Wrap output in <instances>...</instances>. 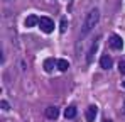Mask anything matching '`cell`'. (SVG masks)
<instances>
[{
  "mask_svg": "<svg viewBox=\"0 0 125 122\" xmlns=\"http://www.w3.org/2000/svg\"><path fill=\"white\" fill-rule=\"evenodd\" d=\"M34 25H39V17L37 15H29L25 17V27H34Z\"/></svg>",
  "mask_w": 125,
  "mask_h": 122,
  "instance_id": "9",
  "label": "cell"
},
{
  "mask_svg": "<svg viewBox=\"0 0 125 122\" xmlns=\"http://www.w3.org/2000/svg\"><path fill=\"white\" fill-rule=\"evenodd\" d=\"M102 122H113V121H110V119H103Z\"/></svg>",
  "mask_w": 125,
  "mask_h": 122,
  "instance_id": "15",
  "label": "cell"
},
{
  "mask_svg": "<svg viewBox=\"0 0 125 122\" xmlns=\"http://www.w3.org/2000/svg\"><path fill=\"white\" fill-rule=\"evenodd\" d=\"M39 29H41L42 32H46V34H51L52 31H54V22L51 17H39Z\"/></svg>",
  "mask_w": 125,
  "mask_h": 122,
  "instance_id": "2",
  "label": "cell"
},
{
  "mask_svg": "<svg viewBox=\"0 0 125 122\" xmlns=\"http://www.w3.org/2000/svg\"><path fill=\"white\" fill-rule=\"evenodd\" d=\"M44 114H46V117H47V119L56 121V119H58V115H59V110H58V107H52V105H51V107H46V112H44Z\"/></svg>",
  "mask_w": 125,
  "mask_h": 122,
  "instance_id": "5",
  "label": "cell"
},
{
  "mask_svg": "<svg viewBox=\"0 0 125 122\" xmlns=\"http://www.w3.org/2000/svg\"><path fill=\"white\" fill-rule=\"evenodd\" d=\"M122 86H124V88H125V80H124V81H122Z\"/></svg>",
  "mask_w": 125,
  "mask_h": 122,
  "instance_id": "16",
  "label": "cell"
},
{
  "mask_svg": "<svg viewBox=\"0 0 125 122\" xmlns=\"http://www.w3.org/2000/svg\"><path fill=\"white\" fill-rule=\"evenodd\" d=\"M124 112H125V109H124Z\"/></svg>",
  "mask_w": 125,
  "mask_h": 122,
  "instance_id": "17",
  "label": "cell"
},
{
  "mask_svg": "<svg viewBox=\"0 0 125 122\" xmlns=\"http://www.w3.org/2000/svg\"><path fill=\"white\" fill-rule=\"evenodd\" d=\"M76 107L74 105H69V107H66V110H64V117L66 119H73V117H76Z\"/></svg>",
  "mask_w": 125,
  "mask_h": 122,
  "instance_id": "10",
  "label": "cell"
},
{
  "mask_svg": "<svg viewBox=\"0 0 125 122\" xmlns=\"http://www.w3.org/2000/svg\"><path fill=\"white\" fill-rule=\"evenodd\" d=\"M68 68H69V63H68L66 60H59L58 61V70H59V71H66Z\"/></svg>",
  "mask_w": 125,
  "mask_h": 122,
  "instance_id": "11",
  "label": "cell"
},
{
  "mask_svg": "<svg viewBox=\"0 0 125 122\" xmlns=\"http://www.w3.org/2000/svg\"><path fill=\"white\" fill-rule=\"evenodd\" d=\"M42 66H44V71H46V73H51V71L58 66V61L52 60V58H47V60L44 61V64H42Z\"/></svg>",
  "mask_w": 125,
  "mask_h": 122,
  "instance_id": "6",
  "label": "cell"
},
{
  "mask_svg": "<svg viewBox=\"0 0 125 122\" xmlns=\"http://www.w3.org/2000/svg\"><path fill=\"white\" fill-rule=\"evenodd\" d=\"M112 64H113V60H112L110 56L103 54V56L100 58V66H102L103 70H110V68H112Z\"/></svg>",
  "mask_w": 125,
  "mask_h": 122,
  "instance_id": "8",
  "label": "cell"
},
{
  "mask_svg": "<svg viewBox=\"0 0 125 122\" xmlns=\"http://www.w3.org/2000/svg\"><path fill=\"white\" fill-rule=\"evenodd\" d=\"M98 44H100V37H98V39H95L93 46L90 48V53H88V58H86V61H88V63H91V61H93L95 54H96V49H98Z\"/></svg>",
  "mask_w": 125,
  "mask_h": 122,
  "instance_id": "7",
  "label": "cell"
},
{
  "mask_svg": "<svg viewBox=\"0 0 125 122\" xmlns=\"http://www.w3.org/2000/svg\"><path fill=\"white\" fill-rule=\"evenodd\" d=\"M98 20H100V10H98V9H93V10L88 12V15L84 17L83 25H81V31H80V37H81V39L86 37V36L93 31V27L98 24Z\"/></svg>",
  "mask_w": 125,
  "mask_h": 122,
  "instance_id": "1",
  "label": "cell"
},
{
  "mask_svg": "<svg viewBox=\"0 0 125 122\" xmlns=\"http://www.w3.org/2000/svg\"><path fill=\"white\" fill-rule=\"evenodd\" d=\"M118 71H120L122 75H125V60H122L118 63Z\"/></svg>",
  "mask_w": 125,
  "mask_h": 122,
  "instance_id": "13",
  "label": "cell"
},
{
  "mask_svg": "<svg viewBox=\"0 0 125 122\" xmlns=\"http://www.w3.org/2000/svg\"><path fill=\"white\" fill-rule=\"evenodd\" d=\"M2 109H3V110H9V109H10V105H9L7 100H2Z\"/></svg>",
  "mask_w": 125,
  "mask_h": 122,
  "instance_id": "14",
  "label": "cell"
},
{
  "mask_svg": "<svg viewBox=\"0 0 125 122\" xmlns=\"http://www.w3.org/2000/svg\"><path fill=\"white\" fill-rule=\"evenodd\" d=\"M108 44H110V48H112V49H115V51L124 49V39H122L118 34H112V36H110V39H108Z\"/></svg>",
  "mask_w": 125,
  "mask_h": 122,
  "instance_id": "3",
  "label": "cell"
},
{
  "mask_svg": "<svg viewBox=\"0 0 125 122\" xmlns=\"http://www.w3.org/2000/svg\"><path fill=\"white\" fill-rule=\"evenodd\" d=\"M96 114H98V107H96V105H90V107L86 109L84 117H86V121H88V122H93V121H95V117H96Z\"/></svg>",
  "mask_w": 125,
  "mask_h": 122,
  "instance_id": "4",
  "label": "cell"
},
{
  "mask_svg": "<svg viewBox=\"0 0 125 122\" xmlns=\"http://www.w3.org/2000/svg\"><path fill=\"white\" fill-rule=\"evenodd\" d=\"M66 29H68V20L62 17V19H61V24H59V31L64 34V32H66Z\"/></svg>",
  "mask_w": 125,
  "mask_h": 122,
  "instance_id": "12",
  "label": "cell"
}]
</instances>
